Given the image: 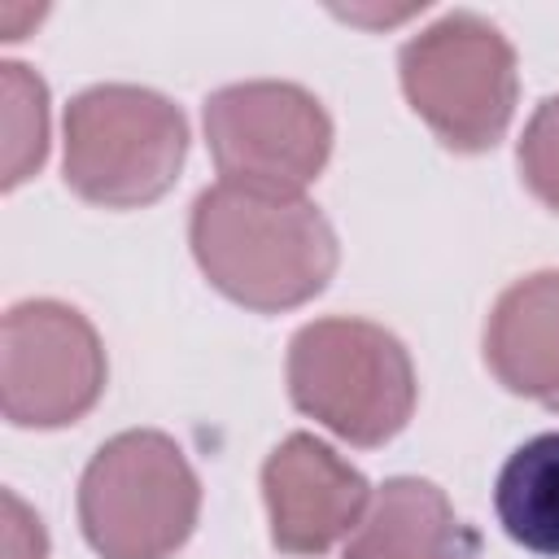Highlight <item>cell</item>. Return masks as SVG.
<instances>
[{"label": "cell", "mask_w": 559, "mask_h": 559, "mask_svg": "<svg viewBox=\"0 0 559 559\" xmlns=\"http://www.w3.org/2000/svg\"><path fill=\"white\" fill-rule=\"evenodd\" d=\"M4 559H48L39 515L26 511V502L13 489H4Z\"/></svg>", "instance_id": "5bb4252c"}, {"label": "cell", "mask_w": 559, "mask_h": 559, "mask_svg": "<svg viewBox=\"0 0 559 559\" xmlns=\"http://www.w3.org/2000/svg\"><path fill=\"white\" fill-rule=\"evenodd\" d=\"M205 140L223 183L301 197L332 153V118L306 87L253 79L205 100Z\"/></svg>", "instance_id": "8992f818"}, {"label": "cell", "mask_w": 559, "mask_h": 559, "mask_svg": "<svg viewBox=\"0 0 559 559\" xmlns=\"http://www.w3.org/2000/svg\"><path fill=\"white\" fill-rule=\"evenodd\" d=\"M4 96V188L31 179L48 148V87L17 61L0 66Z\"/></svg>", "instance_id": "7c38bea8"}, {"label": "cell", "mask_w": 559, "mask_h": 559, "mask_svg": "<svg viewBox=\"0 0 559 559\" xmlns=\"http://www.w3.org/2000/svg\"><path fill=\"white\" fill-rule=\"evenodd\" d=\"M192 253L205 280L236 306L275 314L310 301L336 271L328 218L288 192L214 183L192 205Z\"/></svg>", "instance_id": "6da1fadb"}, {"label": "cell", "mask_w": 559, "mask_h": 559, "mask_svg": "<svg viewBox=\"0 0 559 559\" xmlns=\"http://www.w3.org/2000/svg\"><path fill=\"white\" fill-rule=\"evenodd\" d=\"M201 511L183 450L153 428L105 441L79 480V524L100 559H170Z\"/></svg>", "instance_id": "3957f363"}, {"label": "cell", "mask_w": 559, "mask_h": 559, "mask_svg": "<svg viewBox=\"0 0 559 559\" xmlns=\"http://www.w3.org/2000/svg\"><path fill=\"white\" fill-rule=\"evenodd\" d=\"M520 175L528 192L559 214V92L537 105L520 140Z\"/></svg>", "instance_id": "4fadbf2b"}, {"label": "cell", "mask_w": 559, "mask_h": 559, "mask_svg": "<svg viewBox=\"0 0 559 559\" xmlns=\"http://www.w3.org/2000/svg\"><path fill=\"white\" fill-rule=\"evenodd\" d=\"M493 507L511 542L559 559V432L524 441L498 472Z\"/></svg>", "instance_id": "8fae6325"}, {"label": "cell", "mask_w": 559, "mask_h": 559, "mask_svg": "<svg viewBox=\"0 0 559 559\" xmlns=\"http://www.w3.org/2000/svg\"><path fill=\"white\" fill-rule=\"evenodd\" d=\"M467 528L459 524L450 498L419 476H393L371 493V507L354 537L345 542V559H463Z\"/></svg>", "instance_id": "30bf717a"}, {"label": "cell", "mask_w": 559, "mask_h": 559, "mask_svg": "<svg viewBox=\"0 0 559 559\" xmlns=\"http://www.w3.org/2000/svg\"><path fill=\"white\" fill-rule=\"evenodd\" d=\"M188 153L183 114L131 83H100L66 109V183L105 210L157 201Z\"/></svg>", "instance_id": "277c9868"}, {"label": "cell", "mask_w": 559, "mask_h": 559, "mask_svg": "<svg viewBox=\"0 0 559 559\" xmlns=\"http://www.w3.org/2000/svg\"><path fill=\"white\" fill-rule=\"evenodd\" d=\"M555 406H559V402H555Z\"/></svg>", "instance_id": "9a60e30c"}, {"label": "cell", "mask_w": 559, "mask_h": 559, "mask_svg": "<svg viewBox=\"0 0 559 559\" xmlns=\"http://www.w3.org/2000/svg\"><path fill=\"white\" fill-rule=\"evenodd\" d=\"M262 498L271 515V542L288 555H323L371 507V485L332 445L310 432L280 441L262 467Z\"/></svg>", "instance_id": "ba28073f"}, {"label": "cell", "mask_w": 559, "mask_h": 559, "mask_svg": "<svg viewBox=\"0 0 559 559\" xmlns=\"http://www.w3.org/2000/svg\"><path fill=\"white\" fill-rule=\"evenodd\" d=\"M485 362L511 393L559 402V271L524 275L498 297Z\"/></svg>", "instance_id": "9c48e42d"}, {"label": "cell", "mask_w": 559, "mask_h": 559, "mask_svg": "<svg viewBox=\"0 0 559 559\" xmlns=\"http://www.w3.org/2000/svg\"><path fill=\"white\" fill-rule=\"evenodd\" d=\"M515 48L476 13H445L402 48V92L454 153H485L515 114Z\"/></svg>", "instance_id": "5b68a950"}, {"label": "cell", "mask_w": 559, "mask_h": 559, "mask_svg": "<svg viewBox=\"0 0 559 559\" xmlns=\"http://www.w3.org/2000/svg\"><path fill=\"white\" fill-rule=\"evenodd\" d=\"M105 389L96 328L61 301H17L0 328V397L17 428L83 419Z\"/></svg>", "instance_id": "52a82bcc"}, {"label": "cell", "mask_w": 559, "mask_h": 559, "mask_svg": "<svg viewBox=\"0 0 559 559\" xmlns=\"http://www.w3.org/2000/svg\"><path fill=\"white\" fill-rule=\"evenodd\" d=\"M288 397L349 445H384L415 411V367L367 319H314L288 345Z\"/></svg>", "instance_id": "7a4b0ae2"}]
</instances>
